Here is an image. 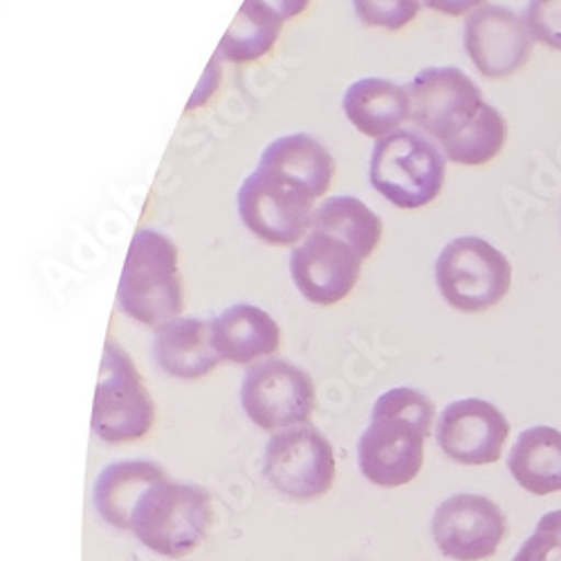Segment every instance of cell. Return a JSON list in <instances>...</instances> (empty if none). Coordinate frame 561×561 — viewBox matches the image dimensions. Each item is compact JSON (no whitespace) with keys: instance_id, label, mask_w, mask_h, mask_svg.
Instances as JSON below:
<instances>
[{"instance_id":"obj_5","label":"cell","mask_w":561,"mask_h":561,"mask_svg":"<svg viewBox=\"0 0 561 561\" xmlns=\"http://www.w3.org/2000/svg\"><path fill=\"white\" fill-rule=\"evenodd\" d=\"M436 286L458 312H485L503 301L512 286L507 256L479 237L449 241L436 259Z\"/></svg>"},{"instance_id":"obj_15","label":"cell","mask_w":561,"mask_h":561,"mask_svg":"<svg viewBox=\"0 0 561 561\" xmlns=\"http://www.w3.org/2000/svg\"><path fill=\"white\" fill-rule=\"evenodd\" d=\"M153 357L175 380H201L222 359L214 346L211 321L196 317H178L156 329Z\"/></svg>"},{"instance_id":"obj_26","label":"cell","mask_w":561,"mask_h":561,"mask_svg":"<svg viewBox=\"0 0 561 561\" xmlns=\"http://www.w3.org/2000/svg\"><path fill=\"white\" fill-rule=\"evenodd\" d=\"M526 25L535 41L561 53V0H530Z\"/></svg>"},{"instance_id":"obj_1","label":"cell","mask_w":561,"mask_h":561,"mask_svg":"<svg viewBox=\"0 0 561 561\" xmlns=\"http://www.w3.org/2000/svg\"><path fill=\"white\" fill-rule=\"evenodd\" d=\"M117 301L130 319L160 329L184 310V290L178 270V248L167 233L142 227L133 233Z\"/></svg>"},{"instance_id":"obj_8","label":"cell","mask_w":561,"mask_h":561,"mask_svg":"<svg viewBox=\"0 0 561 561\" xmlns=\"http://www.w3.org/2000/svg\"><path fill=\"white\" fill-rule=\"evenodd\" d=\"M265 481L297 501L323 496L335 483V451L319 430L299 425L276 432L263 454Z\"/></svg>"},{"instance_id":"obj_23","label":"cell","mask_w":561,"mask_h":561,"mask_svg":"<svg viewBox=\"0 0 561 561\" xmlns=\"http://www.w3.org/2000/svg\"><path fill=\"white\" fill-rule=\"evenodd\" d=\"M507 139V124L503 115L485 102L479 117L467 126L451 142L443 145L440 151L447 160L462 167H481L492 162Z\"/></svg>"},{"instance_id":"obj_6","label":"cell","mask_w":561,"mask_h":561,"mask_svg":"<svg viewBox=\"0 0 561 561\" xmlns=\"http://www.w3.org/2000/svg\"><path fill=\"white\" fill-rule=\"evenodd\" d=\"M156 423V404L130 355L113 340L106 342L100 382L92 407V432L104 443L142 440Z\"/></svg>"},{"instance_id":"obj_3","label":"cell","mask_w":561,"mask_h":561,"mask_svg":"<svg viewBox=\"0 0 561 561\" xmlns=\"http://www.w3.org/2000/svg\"><path fill=\"white\" fill-rule=\"evenodd\" d=\"M209 524L211 499L207 490L164 479L137 501L130 530L149 550L180 559L201 546Z\"/></svg>"},{"instance_id":"obj_4","label":"cell","mask_w":561,"mask_h":561,"mask_svg":"<svg viewBox=\"0 0 561 561\" xmlns=\"http://www.w3.org/2000/svg\"><path fill=\"white\" fill-rule=\"evenodd\" d=\"M317 196L306 184L256 167L237 194L243 225L267 245H297L306 239L314 216Z\"/></svg>"},{"instance_id":"obj_19","label":"cell","mask_w":561,"mask_h":561,"mask_svg":"<svg viewBox=\"0 0 561 561\" xmlns=\"http://www.w3.org/2000/svg\"><path fill=\"white\" fill-rule=\"evenodd\" d=\"M259 167L284 173L321 198L331 190L335 178V160L319 139L308 133L280 135L265 147Z\"/></svg>"},{"instance_id":"obj_25","label":"cell","mask_w":561,"mask_h":561,"mask_svg":"<svg viewBox=\"0 0 561 561\" xmlns=\"http://www.w3.org/2000/svg\"><path fill=\"white\" fill-rule=\"evenodd\" d=\"M512 561H561V510L543 514Z\"/></svg>"},{"instance_id":"obj_7","label":"cell","mask_w":561,"mask_h":561,"mask_svg":"<svg viewBox=\"0 0 561 561\" xmlns=\"http://www.w3.org/2000/svg\"><path fill=\"white\" fill-rule=\"evenodd\" d=\"M411 122L438 147L451 142L485 106L479 83L460 68H425L407 85Z\"/></svg>"},{"instance_id":"obj_28","label":"cell","mask_w":561,"mask_h":561,"mask_svg":"<svg viewBox=\"0 0 561 561\" xmlns=\"http://www.w3.org/2000/svg\"><path fill=\"white\" fill-rule=\"evenodd\" d=\"M263 3L267 8H272L284 21H290V19L301 16L308 10L310 0H263Z\"/></svg>"},{"instance_id":"obj_9","label":"cell","mask_w":561,"mask_h":561,"mask_svg":"<svg viewBox=\"0 0 561 561\" xmlns=\"http://www.w3.org/2000/svg\"><path fill=\"white\" fill-rule=\"evenodd\" d=\"M314 382L288 359L252 364L241 385V404L252 423L267 432L306 425L314 411Z\"/></svg>"},{"instance_id":"obj_16","label":"cell","mask_w":561,"mask_h":561,"mask_svg":"<svg viewBox=\"0 0 561 561\" xmlns=\"http://www.w3.org/2000/svg\"><path fill=\"white\" fill-rule=\"evenodd\" d=\"M218 355L231 364H252L280 346L278 323L254 304H233L211 319Z\"/></svg>"},{"instance_id":"obj_24","label":"cell","mask_w":561,"mask_h":561,"mask_svg":"<svg viewBox=\"0 0 561 561\" xmlns=\"http://www.w3.org/2000/svg\"><path fill=\"white\" fill-rule=\"evenodd\" d=\"M423 8V0H353L355 16L366 27L389 32L407 27Z\"/></svg>"},{"instance_id":"obj_13","label":"cell","mask_w":561,"mask_h":561,"mask_svg":"<svg viewBox=\"0 0 561 561\" xmlns=\"http://www.w3.org/2000/svg\"><path fill=\"white\" fill-rule=\"evenodd\" d=\"M533 43L526 19L503 5H483L465 21V53L488 79L519 72L533 55Z\"/></svg>"},{"instance_id":"obj_20","label":"cell","mask_w":561,"mask_h":561,"mask_svg":"<svg viewBox=\"0 0 561 561\" xmlns=\"http://www.w3.org/2000/svg\"><path fill=\"white\" fill-rule=\"evenodd\" d=\"M507 470L530 494L561 492V432L552 427L522 432L510 449Z\"/></svg>"},{"instance_id":"obj_10","label":"cell","mask_w":561,"mask_h":561,"mask_svg":"<svg viewBox=\"0 0 561 561\" xmlns=\"http://www.w3.org/2000/svg\"><path fill=\"white\" fill-rule=\"evenodd\" d=\"M432 432L411 420L370 411V425L359 436L362 474L378 488L396 490L411 483L425 462V440Z\"/></svg>"},{"instance_id":"obj_11","label":"cell","mask_w":561,"mask_h":561,"mask_svg":"<svg viewBox=\"0 0 561 561\" xmlns=\"http://www.w3.org/2000/svg\"><path fill=\"white\" fill-rule=\"evenodd\" d=\"M507 533L501 507L481 494H456L443 501L432 519L438 550L454 561H481L496 554Z\"/></svg>"},{"instance_id":"obj_21","label":"cell","mask_w":561,"mask_h":561,"mask_svg":"<svg viewBox=\"0 0 561 561\" xmlns=\"http://www.w3.org/2000/svg\"><path fill=\"white\" fill-rule=\"evenodd\" d=\"M280 19L263 0H245L237 19L222 34L216 57L227 64H252L263 59L284 30Z\"/></svg>"},{"instance_id":"obj_2","label":"cell","mask_w":561,"mask_h":561,"mask_svg":"<svg viewBox=\"0 0 561 561\" xmlns=\"http://www.w3.org/2000/svg\"><path fill=\"white\" fill-rule=\"evenodd\" d=\"M447 158L440 147L420 130H396L376 139L368 178L373 190L398 209L432 205L445 184Z\"/></svg>"},{"instance_id":"obj_18","label":"cell","mask_w":561,"mask_h":561,"mask_svg":"<svg viewBox=\"0 0 561 561\" xmlns=\"http://www.w3.org/2000/svg\"><path fill=\"white\" fill-rule=\"evenodd\" d=\"M164 479H169L164 467L153 460H117L100 472L92 501L108 526L130 530L137 501Z\"/></svg>"},{"instance_id":"obj_22","label":"cell","mask_w":561,"mask_h":561,"mask_svg":"<svg viewBox=\"0 0 561 561\" xmlns=\"http://www.w3.org/2000/svg\"><path fill=\"white\" fill-rule=\"evenodd\" d=\"M310 229L331 233V237L348 243L362 261L376 252L382 239L380 216L355 196L325 198L314 209Z\"/></svg>"},{"instance_id":"obj_17","label":"cell","mask_w":561,"mask_h":561,"mask_svg":"<svg viewBox=\"0 0 561 561\" xmlns=\"http://www.w3.org/2000/svg\"><path fill=\"white\" fill-rule=\"evenodd\" d=\"M342 108L362 135L376 139L400 130L411 119L407 88L382 77H366L351 83L344 92Z\"/></svg>"},{"instance_id":"obj_12","label":"cell","mask_w":561,"mask_h":561,"mask_svg":"<svg viewBox=\"0 0 561 561\" xmlns=\"http://www.w3.org/2000/svg\"><path fill=\"white\" fill-rule=\"evenodd\" d=\"M362 259L357 252L317 229H310L306 239L290 254V276L304 299L317 306H335L346 299L357 286Z\"/></svg>"},{"instance_id":"obj_14","label":"cell","mask_w":561,"mask_h":561,"mask_svg":"<svg viewBox=\"0 0 561 561\" xmlns=\"http://www.w3.org/2000/svg\"><path fill=\"white\" fill-rule=\"evenodd\" d=\"M510 423L499 407L481 398H462L445 407L436 440L458 465H492L501 458Z\"/></svg>"},{"instance_id":"obj_27","label":"cell","mask_w":561,"mask_h":561,"mask_svg":"<svg viewBox=\"0 0 561 561\" xmlns=\"http://www.w3.org/2000/svg\"><path fill=\"white\" fill-rule=\"evenodd\" d=\"M483 3L485 0H423L425 8L445 16H462L467 12L483 8Z\"/></svg>"}]
</instances>
